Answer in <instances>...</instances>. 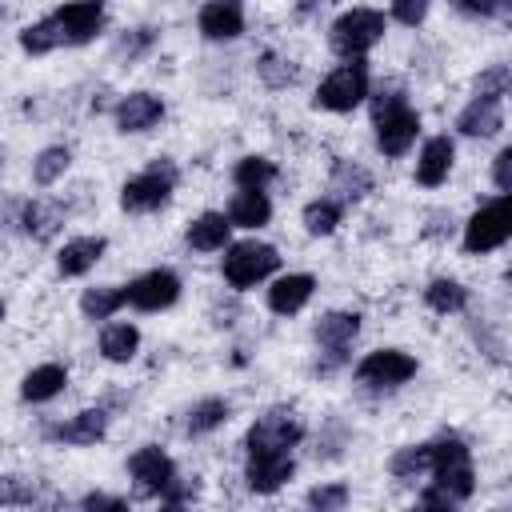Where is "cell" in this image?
Returning a JSON list of instances; mask_svg holds the SVG:
<instances>
[{"label":"cell","instance_id":"cell-1","mask_svg":"<svg viewBox=\"0 0 512 512\" xmlns=\"http://www.w3.org/2000/svg\"><path fill=\"white\" fill-rule=\"evenodd\" d=\"M420 132V116L404 104L400 92H388V100H376V144L384 156H404L408 144Z\"/></svg>","mask_w":512,"mask_h":512},{"label":"cell","instance_id":"cell-2","mask_svg":"<svg viewBox=\"0 0 512 512\" xmlns=\"http://www.w3.org/2000/svg\"><path fill=\"white\" fill-rule=\"evenodd\" d=\"M384 36V16L372 8H352L332 24V48L348 60H360Z\"/></svg>","mask_w":512,"mask_h":512},{"label":"cell","instance_id":"cell-3","mask_svg":"<svg viewBox=\"0 0 512 512\" xmlns=\"http://www.w3.org/2000/svg\"><path fill=\"white\" fill-rule=\"evenodd\" d=\"M280 264L276 248L272 244H256V240H244V244H232L228 256H224V280L232 288H252L256 280L272 276Z\"/></svg>","mask_w":512,"mask_h":512},{"label":"cell","instance_id":"cell-4","mask_svg":"<svg viewBox=\"0 0 512 512\" xmlns=\"http://www.w3.org/2000/svg\"><path fill=\"white\" fill-rule=\"evenodd\" d=\"M428 472H436V488H444L456 504L472 496V464H468V448L460 440L432 444V468Z\"/></svg>","mask_w":512,"mask_h":512},{"label":"cell","instance_id":"cell-5","mask_svg":"<svg viewBox=\"0 0 512 512\" xmlns=\"http://www.w3.org/2000/svg\"><path fill=\"white\" fill-rule=\"evenodd\" d=\"M172 184H176V168H172V160L160 156V160H152V168L144 176L124 184L120 204H124V212H152V208H160L168 200Z\"/></svg>","mask_w":512,"mask_h":512},{"label":"cell","instance_id":"cell-6","mask_svg":"<svg viewBox=\"0 0 512 512\" xmlns=\"http://www.w3.org/2000/svg\"><path fill=\"white\" fill-rule=\"evenodd\" d=\"M368 96V68L360 60L336 68L320 88H316V104L328 112H352L360 100Z\"/></svg>","mask_w":512,"mask_h":512},{"label":"cell","instance_id":"cell-7","mask_svg":"<svg viewBox=\"0 0 512 512\" xmlns=\"http://www.w3.org/2000/svg\"><path fill=\"white\" fill-rule=\"evenodd\" d=\"M512 232V216H508V192H500L488 208H480L468 224H464V248L468 252H492L508 240Z\"/></svg>","mask_w":512,"mask_h":512},{"label":"cell","instance_id":"cell-8","mask_svg":"<svg viewBox=\"0 0 512 512\" xmlns=\"http://www.w3.org/2000/svg\"><path fill=\"white\" fill-rule=\"evenodd\" d=\"M296 440H300V420L284 408H272L248 428L244 444H248V452H288Z\"/></svg>","mask_w":512,"mask_h":512},{"label":"cell","instance_id":"cell-9","mask_svg":"<svg viewBox=\"0 0 512 512\" xmlns=\"http://www.w3.org/2000/svg\"><path fill=\"white\" fill-rule=\"evenodd\" d=\"M176 296H180V280H176V272H168V268H152V272L136 276V280L124 288V300H128L132 308H140V312H160V308H168Z\"/></svg>","mask_w":512,"mask_h":512},{"label":"cell","instance_id":"cell-10","mask_svg":"<svg viewBox=\"0 0 512 512\" xmlns=\"http://www.w3.org/2000/svg\"><path fill=\"white\" fill-rule=\"evenodd\" d=\"M412 372H416V360H412V356H404V352H396V348L368 352V356L356 364V380H360V384H372V388L404 384Z\"/></svg>","mask_w":512,"mask_h":512},{"label":"cell","instance_id":"cell-11","mask_svg":"<svg viewBox=\"0 0 512 512\" xmlns=\"http://www.w3.org/2000/svg\"><path fill=\"white\" fill-rule=\"evenodd\" d=\"M52 20L60 24V36H64L68 44H84V40H92V36L100 32V24H104V4H100V0H72V4H64Z\"/></svg>","mask_w":512,"mask_h":512},{"label":"cell","instance_id":"cell-12","mask_svg":"<svg viewBox=\"0 0 512 512\" xmlns=\"http://www.w3.org/2000/svg\"><path fill=\"white\" fill-rule=\"evenodd\" d=\"M128 468H132L136 488H140V492H148V496H160V492L168 488V480L176 476L172 460H168V456H164L156 444L136 448V452H132V460H128Z\"/></svg>","mask_w":512,"mask_h":512},{"label":"cell","instance_id":"cell-13","mask_svg":"<svg viewBox=\"0 0 512 512\" xmlns=\"http://www.w3.org/2000/svg\"><path fill=\"white\" fill-rule=\"evenodd\" d=\"M248 488L252 492H276L292 476V456L288 452H248Z\"/></svg>","mask_w":512,"mask_h":512},{"label":"cell","instance_id":"cell-14","mask_svg":"<svg viewBox=\"0 0 512 512\" xmlns=\"http://www.w3.org/2000/svg\"><path fill=\"white\" fill-rule=\"evenodd\" d=\"M200 32L208 40H232L244 32V4L240 0H208L200 8Z\"/></svg>","mask_w":512,"mask_h":512},{"label":"cell","instance_id":"cell-15","mask_svg":"<svg viewBox=\"0 0 512 512\" xmlns=\"http://www.w3.org/2000/svg\"><path fill=\"white\" fill-rule=\"evenodd\" d=\"M160 116H164V104H160V96H152V92H132V96H124L120 108H116L120 132H144V128H152Z\"/></svg>","mask_w":512,"mask_h":512},{"label":"cell","instance_id":"cell-16","mask_svg":"<svg viewBox=\"0 0 512 512\" xmlns=\"http://www.w3.org/2000/svg\"><path fill=\"white\" fill-rule=\"evenodd\" d=\"M312 288H316V280H312L308 272H292V276H280V280L268 288V308H272V312H280V316H288V312H300V308L308 304Z\"/></svg>","mask_w":512,"mask_h":512},{"label":"cell","instance_id":"cell-17","mask_svg":"<svg viewBox=\"0 0 512 512\" xmlns=\"http://www.w3.org/2000/svg\"><path fill=\"white\" fill-rule=\"evenodd\" d=\"M500 124H504V112H500V100H492V96H476L456 120V128L464 136H496Z\"/></svg>","mask_w":512,"mask_h":512},{"label":"cell","instance_id":"cell-18","mask_svg":"<svg viewBox=\"0 0 512 512\" xmlns=\"http://www.w3.org/2000/svg\"><path fill=\"white\" fill-rule=\"evenodd\" d=\"M104 428H108V416H104L100 408H88V412L72 416L68 424L48 428V436H52V440H64V444H96V440L104 436Z\"/></svg>","mask_w":512,"mask_h":512},{"label":"cell","instance_id":"cell-19","mask_svg":"<svg viewBox=\"0 0 512 512\" xmlns=\"http://www.w3.org/2000/svg\"><path fill=\"white\" fill-rule=\"evenodd\" d=\"M448 168H452V140L448 136H432L424 144L420 160H416V180L428 184V188H436L448 176Z\"/></svg>","mask_w":512,"mask_h":512},{"label":"cell","instance_id":"cell-20","mask_svg":"<svg viewBox=\"0 0 512 512\" xmlns=\"http://www.w3.org/2000/svg\"><path fill=\"white\" fill-rule=\"evenodd\" d=\"M100 256H104V236H80V240H68L56 260L64 276H84Z\"/></svg>","mask_w":512,"mask_h":512},{"label":"cell","instance_id":"cell-21","mask_svg":"<svg viewBox=\"0 0 512 512\" xmlns=\"http://www.w3.org/2000/svg\"><path fill=\"white\" fill-rule=\"evenodd\" d=\"M360 332V316L356 312H328L320 324H316V340L328 348V352H344Z\"/></svg>","mask_w":512,"mask_h":512},{"label":"cell","instance_id":"cell-22","mask_svg":"<svg viewBox=\"0 0 512 512\" xmlns=\"http://www.w3.org/2000/svg\"><path fill=\"white\" fill-rule=\"evenodd\" d=\"M228 216H220V212H204V216H196L192 224H188V244L196 248V252H216V248H224L228 244Z\"/></svg>","mask_w":512,"mask_h":512},{"label":"cell","instance_id":"cell-23","mask_svg":"<svg viewBox=\"0 0 512 512\" xmlns=\"http://www.w3.org/2000/svg\"><path fill=\"white\" fill-rule=\"evenodd\" d=\"M268 216H272V204L260 188H244L228 208V224H240V228H260L268 224Z\"/></svg>","mask_w":512,"mask_h":512},{"label":"cell","instance_id":"cell-24","mask_svg":"<svg viewBox=\"0 0 512 512\" xmlns=\"http://www.w3.org/2000/svg\"><path fill=\"white\" fill-rule=\"evenodd\" d=\"M64 384H68V372H64L60 364H40V368H32V372L24 376L20 396L32 400V404H40V400H52Z\"/></svg>","mask_w":512,"mask_h":512},{"label":"cell","instance_id":"cell-25","mask_svg":"<svg viewBox=\"0 0 512 512\" xmlns=\"http://www.w3.org/2000/svg\"><path fill=\"white\" fill-rule=\"evenodd\" d=\"M136 344H140V332H136L132 324H108V328L100 332V352H104L108 360H116V364L132 360V356H136Z\"/></svg>","mask_w":512,"mask_h":512},{"label":"cell","instance_id":"cell-26","mask_svg":"<svg viewBox=\"0 0 512 512\" xmlns=\"http://www.w3.org/2000/svg\"><path fill=\"white\" fill-rule=\"evenodd\" d=\"M368 188H372V176H368L364 168H356V164H348V160L336 164V172H332V192H340L344 200H360Z\"/></svg>","mask_w":512,"mask_h":512},{"label":"cell","instance_id":"cell-27","mask_svg":"<svg viewBox=\"0 0 512 512\" xmlns=\"http://www.w3.org/2000/svg\"><path fill=\"white\" fill-rule=\"evenodd\" d=\"M424 300H428V308H436V312H460V308L468 304V292H464V284H456V280H432V284L424 288Z\"/></svg>","mask_w":512,"mask_h":512},{"label":"cell","instance_id":"cell-28","mask_svg":"<svg viewBox=\"0 0 512 512\" xmlns=\"http://www.w3.org/2000/svg\"><path fill=\"white\" fill-rule=\"evenodd\" d=\"M224 420H228V400H216V396H208V400L192 404V412H188V432H192V436H200V432H212V428H220Z\"/></svg>","mask_w":512,"mask_h":512},{"label":"cell","instance_id":"cell-29","mask_svg":"<svg viewBox=\"0 0 512 512\" xmlns=\"http://www.w3.org/2000/svg\"><path fill=\"white\" fill-rule=\"evenodd\" d=\"M120 304H124V288H88L80 296V312L92 320H108Z\"/></svg>","mask_w":512,"mask_h":512},{"label":"cell","instance_id":"cell-30","mask_svg":"<svg viewBox=\"0 0 512 512\" xmlns=\"http://www.w3.org/2000/svg\"><path fill=\"white\" fill-rule=\"evenodd\" d=\"M64 36H60V24L48 16V20H40V24H28L24 32H20V48L24 52H32V56H40V52H48V48H56Z\"/></svg>","mask_w":512,"mask_h":512},{"label":"cell","instance_id":"cell-31","mask_svg":"<svg viewBox=\"0 0 512 512\" xmlns=\"http://www.w3.org/2000/svg\"><path fill=\"white\" fill-rule=\"evenodd\" d=\"M236 184L240 188H260L264 192V184H272L276 180V164L272 160H264V156H244L240 164H236Z\"/></svg>","mask_w":512,"mask_h":512},{"label":"cell","instance_id":"cell-32","mask_svg":"<svg viewBox=\"0 0 512 512\" xmlns=\"http://www.w3.org/2000/svg\"><path fill=\"white\" fill-rule=\"evenodd\" d=\"M336 224H340V204H336V200H312V204L304 208V228H308L312 236H328Z\"/></svg>","mask_w":512,"mask_h":512},{"label":"cell","instance_id":"cell-33","mask_svg":"<svg viewBox=\"0 0 512 512\" xmlns=\"http://www.w3.org/2000/svg\"><path fill=\"white\" fill-rule=\"evenodd\" d=\"M428 468H432V444H416V448H404V452L392 456V472L400 480H412V476H420Z\"/></svg>","mask_w":512,"mask_h":512},{"label":"cell","instance_id":"cell-34","mask_svg":"<svg viewBox=\"0 0 512 512\" xmlns=\"http://www.w3.org/2000/svg\"><path fill=\"white\" fill-rule=\"evenodd\" d=\"M68 160H72V152L68 148H44L40 156H36V164H32V176H36V184H52V180H60L64 176V168H68Z\"/></svg>","mask_w":512,"mask_h":512},{"label":"cell","instance_id":"cell-35","mask_svg":"<svg viewBox=\"0 0 512 512\" xmlns=\"http://www.w3.org/2000/svg\"><path fill=\"white\" fill-rule=\"evenodd\" d=\"M60 224V208H48V204H32L24 212V228L36 232V236H52V228Z\"/></svg>","mask_w":512,"mask_h":512},{"label":"cell","instance_id":"cell-36","mask_svg":"<svg viewBox=\"0 0 512 512\" xmlns=\"http://www.w3.org/2000/svg\"><path fill=\"white\" fill-rule=\"evenodd\" d=\"M508 80H512V72H508V64H492L480 80H476V92L480 96H492V100H500L504 92H508Z\"/></svg>","mask_w":512,"mask_h":512},{"label":"cell","instance_id":"cell-37","mask_svg":"<svg viewBox=\"0 0 512 512\" xmlns=\"http://www.w3.org/2000/svg\"><path fill=\"white\" fill-rule=\"evenodd\" d=\"M344 500H348V488H344V484H324V488H312V492H308V504L320 508V512L344 508Z\"/></svg>","mask_w":512,"mask_h":512},{"label":"cell","instance_id":"cell-38","mask_svg":"<svg viewBox=\"0 0 512 512\" xmlns=\"http://www.w3.org/2000/svg\"><path fill=\"white\" fill-rule=\"evenodd\" d=\"M392 16L408 28H416L424 16H428V0H392Z\"/></svg>","mask_w":512,"mask_h":512},{"label":"cell","instance_id":"cell-39","mask_svg":"<svg viewBox=\"0 0 512 512\" xmlns=\"http://www.w3.org/2000/svg\"><path fill=\"white\" fill-rule=\"evenodd\" d=\"M260 76H264L268 84H276V88H280V84H288V80L296 76V68H292V64H284L280 56H264V64H260Z\"/></svg>","mask_w":512,"mask_h":512},{"label":"cell","instance_id":"cell-40","mask_svg":"<svg viewBox=\"0 0 512 512\" xmlns=\"http://www.w3.org/2000/svg\"><path fill=\"white\" fill-rule=\"evenodd\" d=\"M192 496H196V480H176V476H172V480H168V488L160 492V500H164L168 508H180V504H184V500H192Z\"/></svg>","mask_w":512,"mask_h":512},{"label":"cell","instance_id":"cell-41","mask_svg":"<svg viewBox=\"0 0 512 512\" xmlns=\"http://www.w3.org/2000/svg\"><path fill=\"white\" fill-rule=\"evenodd\" d=\"M32 496H36V488L24 484L20 476H8V480L0 484V500H32Z\"/></svg>","mask_w":512,"mask_h":512},{"label":"cell","instance_id":"cell-42","mask_svg":"<svg viewBox=\"0 0 512 512\" xmlns=\"http://www.w3.org/2000/svg\"><path fill=\"white\" fill-rule=\"evenodd\" d=\"M492 176H496V188H500V192H508V188H512V148H504V152L496 156Z\"/></svg>","mask_w":512,"mask_h":512},{"label":"cell","instance_id":"cell-43","mask_svg":"<svg viewBox=\"0 0 512 512\" xmlns=\"http://www.w3.org/2000/svg\"><path fill=\"white\" fill-rule=\"evenodd\" d=\"M148 44H152V28H136V36L120 44V52H128V56H136V52H140V48H148Z\"/></svg>","mask_w":512,"mask_h":512},{"label":"cell","instance_id":"cell-44","mask_svg":"<svg viewBox=\"0 0 512 512\" xmlns=\"http://www.w3.org/2000/svg\"><path fill=\"white\" fill-rule=\"evenodd\" d=\"M420 504H424V508H452L456 500H452V496H448L444 488H428V492L420 496Z\"/></svg>","mask_w":512,"mask_h":512},{"label":"cell","instance_id":"cell-45","mask_svg":"<svg viewBox=\"0 0 512 512\" xmlns=\"http://www.w3.org/2000/svg\"><path fill=\"white\" fill-rule=\"evenodd\" d=\"M500 4H504V0H460V8L472 12V16H492Z\"/></svg>","mask_w":512,"mask_h":512},{"label":"cell","instance_id":"cell-46","mask_svg":"<svg viewBox=\"0 0 512 512\" xmlns=\"http://www.w3.org/2000/svg\"><path fill=\"white\" fill-rule=\"evenodd\" d=\"M84 508H124V500L120 496H104V492H88Z\"/></svg>","mask_w":512,"mask_h":512}]
</instances>
